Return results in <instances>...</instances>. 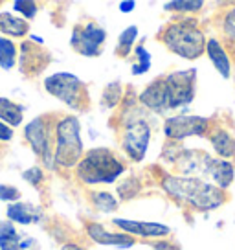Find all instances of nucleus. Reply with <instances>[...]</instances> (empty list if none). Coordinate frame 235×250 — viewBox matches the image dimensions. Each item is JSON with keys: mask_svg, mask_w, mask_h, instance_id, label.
<instances>
[{"mask_svg": "<svg viewBox=\"0 0 235 250\" xmlns=\"http://www.w3.org/2000/svg\"><path fill=\"white\" fill-rule=\"evenodd\" d=\"M20 197V191L8 184H0V201H17Z\"/></svg>", "mask_w": 235, "mask_h": 250, "instance_id": "cd10ccee", "label": "nucleus"}, {"mask_svg": "<svg viewBox=\"0 0 235 250\" xmlns=\"http://www.w3.org/2000/svg\"><path fill=\"white\" fill-rule=\"evenodd\" d=\"M17 61V48L13 41L0 37V66L4 70H11Z\"/></svg>", "mask_w": 235, "mask_h": 250, "instance_id": "412c9836", "label": "nucleus"}, {"mask_svg": "<svg viewBox=\"0 0 235 250\" xmlns=\"http://www.w3.org/2000/svg\"><path fill=\"white\" fill-rule=\"evenodd\" d=\"M11 138H13V129L4 122H0V142H8Z\"/></svg>", "mask_w": 235, "mask_h": 250, "instance_id": "7c9ffc66", "label": "nucleus"}, {"mask_svg": "<svg viewBox=\"0 0 235 250\" xmlns=\"http://www.w3.org/2000/svg\"><path fill=\"white\" fill-rule=\"evenodd\" d=\"M28 30H30V26L24 19L11 15L8 11L0 13V31L2 33L11 35V37H24L28 33Z\"/></svg>", "mask_w": 235, "mask_h": 250, "instance_id": "dca6fc26", "label": "nucleus"}, {"mask_svg": "<svg viewBox=\"0 0 235 250\" xmlns=\"http://www.w3.org/2000/svg\"><path fill=\"white\" fill-rule=\"evenodd\" d=\"M24 179L28 180L30 184H33V186H39L40 180H42V171H40L39 167H32V169H26V171H24Z\"/></svg>", "mask_w": 235, "mask_h": 250, "instance_id": "c85d7f7f", "label": "nucleus"}, {"mask_svg": "<svg viewBox=\"0 0 235 250\" xmlns=\"http://www.w3.org/2000/svg\"><path fill=\"white\" fill-rule=\"evenodd\" d=\"M224 30L230 37H235V9L230 11L226 15V21H224Z\"/></svg>", "mask_w": 235, "mask_h": 250, "instance_id": "c756f323", "label": "nucleus"}, {"mask_svg": "<svg viewBox=\"0 0 235 250\" xmlns=\"http://www.w3.org/2000/svg\"><path fill=\"white\" fill-rule=\"evenodd\" d=\"M208 127V120L200 116H173L165 122L164 131L169 138H188V136H195V134H202Z\"/></svg>", "mask_w": 235, "mask_h": 250, "instance_id": "6e6552de", "label": "nucleus"}, {"mask_svg": "<svg viewBox=\"0 0 235 250\" xmlns=\"http://www.w3.org/2000/svg\"><path fill=\"white\" fill-rule=\"evenodd\" d=\"M112 223L123 230V234H134L141 237H162L167 235L171 230L165 225L158 223H143V221H127V219H112Z\"/></svg>", "mask_w": 235, "mask_h": 250, "instance_id": "9d476101", "label": "nucleus"}, {"mask_svg": "<svg viewBox=\"0 0 235 250\" xmlns=\"http://www.w3.org/2000/svg\"><path fill=\"white\" fill-rule=\"evenodd\" d=\"M86 232L88 235L94 239L98 245H107V247H133L134 245V239L131 235L127 234H112L109 230H105L101 225H96V223H90L88 227H86Z\"/></svg>", "mask_w": 235, "mask_h": 250, "instance_id": "f8f14e48", "label": "nucleus"}, {"mask_svg": "<svg viewBox=\"0 0 235 250\" xmlns=\"http://www.w3.org/2000/svg\"><path fill=\"white\" fill-rule=\"evenodd\" d=\"M212 144L215 151L224 158H232L235 156V140L226 133V131H217L212 136Z\"/></svg>", "mask_w": 235, "mask_h": 250, "instance_id": "aec40b11", "label": "nucleus"}, {"mask_svg": "<svg viewBox=\"0 0 235 250\" xmlns=\"http://www.w3.org/2000/svg\"><path fill=\"white\" fill-rule=\"evenodd\" d=\"M44 88L54 98L61 100L68 107L81 109V102L85 100V85L83 81L68 72H57L44 79Z\"/></svg>", "mask_w": 235, "mask_h": 250, "instance_id": "39448f33", "label": "nucleus"}, {"mask_svg": "<svg viewBox=\"0 0 235 250\" xmlns=\"http://www.w3.org/2000/svg\"><path fill=\"white\" fill-rule=\"evenodd\" d=\"M136 35H138V28L136 26H129L127 30L121 31L119 39H118V46L116 52H119V55H127L131 50H133V42L136 41Z\"/></svg>", "mask_w": 235, "mask_h": 250, "instance_id": "4be33fe9", "label": "nucleus"}, {"mask_svg": "<svg viewBox=\"0 0 235 250\" xmlns=\"http://www.w3.org/2000/svg\"><path fill=\"white\" fill-rule=\"evenodd\" d=\"M13 9H15V11H19V13H22V15L28 17V19H33V17L37 15V4H35V2L17 0L15 4H13Z\"/></svg>", "mask_w": 235, "mask_h": 250, "instance_id": "bb28decb", "label": "nucleus"}, {"mask_svg": "<svg viewBox=\"0 0 235 250\" xmlns=\"http://www.w3.org/2000/svg\"><path fill=\"white\" fill-rule=\"evenodd\" d=\"M195 78L196 72L191 68V70L173 72L171 76H167L164 79L165 92H167V107L169 109H176V107H182V105H188V103L193 102Z\"/></svg>", "mask_w": 235, "mask_h": 250, "instance_id": "423d86ee", "label": "nucleus"}, {"mask_svg": "<svg viewBox=\"0 0 235 250\" xmlns=\"http://www.w3.org/2000/svg\"><path fill=\"white\" fill-rule=\"evenodd\" d=\"M204 175H208V177L217 184V188L224 189V188L230 186L232 180H234V166L230 164V162H226V160H219V158L208 156Z\"/></svg>", "mask_w": 235, "mask_h": 250, "instance_id": "ddd939ff", "label": "nucleus"}, {"mask_svg": "<svg viewBox=\"0 0 235 250\" xmlns=\"http://www.w3.org/2000/svg\"><path fill=\"white\" fill-rule=\"evenodd\" d=\"M164 189L169 195L193 204L198 210H213L224 203V193L220 188L196 177H167L164 180Z\"/></svg>", "mask_w": 235, "mask_h": 250, "instance_id": "f257e3e1", "label": "nucleus"}, {"mask_svg": "<svg viewBox=\"0 0 235 250\" xmlns=\"http://www.w3.org/2000/svg\"><path fill=\"white\" fill-rule=\"evenodd\" d=\"M24 107L11 102L8 98H0V122H4L9 127H15L22 122Z\"/></svg>", "mask_w": 235, "mask_h": 250, "instance_id": "f3484780", "label": "nucleus"}, {"mask_svg": "<svg viewBox=\"0 0 235 250\" xmlns=\"http://www.w3.org/2000/svg\"><path fill=\"white\" fill-rule=\"evenodd\" d=\"M121 96V85L119 83H110L105 90H103V98H101V105H107V107H114Z\"/></svg>", "mask_w": 235, "mask_h": 250, "instance_id": "393cba45", "label": "nucleus"}, {"mask_svg": "<svg viewBox=\"0 0 235 250\" xmlns=\"http://www.w3.org/2000/svg\"><path fill=\"white\" fill-rule=\"evenodd\" d=\"M164 8L167 11H198L202 2H167Z\"/></svg>", "mask_w": 235, "mask_h": 250, "instance_id": "a878e982", "label": "nucleus"}, {"mask_svg": "<svg viewBox=\"0 0 235 250\" xmlns=\"http://www.w3.org/2000/svg\"><path fill=\"white\" fill-rule=\"evenodd\" d=\"M83 156V142H81V125L78 118L66 116L57 125V151H55V162L72 167L78 164Z\"/></svg>", "mask_w": 235, "mask_h": 250, "instance_id": "20e7f679", "label": "nucleus"}, {"mask_svg": "<svg viewBox=\"0 0 235 250\" xmlns=\"http://www.w3.org/2000/svg\"><path fill=\"white\" fill-rule=\"evenodd\" d=\"M123 173V164L109 149H92L79 162L78 175L86 184H101L114 182Z\"/></svg>", "mask_w": 235, "mask_h": 250, "instance_id": "f03ea898", "label": "nucleus"}, {"mask_svg": "<svg viewBox=\"0 0 235 250\" xmlns=\"http://www.w3.org/2000/svg\"><path fill=\"white\" fill-rule=\"evenodd\" d=\"M105 39H107V31L90 22L86 24V26H81V28H74L70 44L81 55L96 57V55H99V52H101Z\"/></svg>", "mask_w": 235, "mask_h": 250, "instance_id": "0eeeda50", "label": "nucleus"}, {"mask_svg": "<svg viewBox=\"0 0 235 250\" xmlns=\"http://www.w3.org/2000/svg\"><path fill=\"white\" fill-rule=\"evenodd\" d=\"M206 50H208V55H210V59H212V62L215 64V68L219 70L220 76H222V78H228V76H230V59H228V55L224 54V50L220 48L219 41L210 39L208 44H206Z\"/></svg>", "mask_w": 235, "mask_h": 250, "instance_id": "a211bd4d", "label": "nucleus"}, {"mask_svg": "<svg viewBox=\"0 0 235 250\" xmlns=\"http://www.w3.org/2000/svg\"><path fill=\"white\" fill-rule=\"evenodd\" d=\"M140 100L145 107L157 110V112H162V110L169 109V107H167V92H165L164 79L153 81V83L141 92Z\"/></svg>", "mask_w": 235, "mask_h": 250, "instance_id": "4468645a", "label": "nucleus"}, {"mask_svg": "<svg viewBox=\"0 0 235 250\" xmlns=\"http://www.w3.org/2000/svg\"><path fill=\"white\" fill-rule=\"evenodd\" d=\"M92 203L96 204L98 210L101 211H114L118 208V201L110 193H107V191H96V193H92Z\"/></svg>", "mask_w": 235, "mask_h": 250, "instance_id": "5701e85b", "label": "nucleus"}, {"mask_svg": "<svg viewBox=\"0 0 235 250\" xmlns=\"http://www.w3.org/2000/svg\"><path fill=\"white\" fill-rule=\"evenodd\" d=\"M165 46L186 59H196L204 52L206 39L204 33L195 26V22L171 24L164 33Z\"/></svg>", "mask_w": 235, "mask_h": 250, "instance_id": "7ed1b4c3", "label": "nucleus"}, {"mask_svg": "<svg viewBox=\"0 0 235 250\" xmlns=\"http://www.w3.org/2000/svg\"><path fill=\"white\" fill-rule=\"evenodd\" d=\"M0 250H20L19 234L9 221L0 223Z\"/></svg>", "mask_w": 235, "mask_h": 250, "instance_id": "6ab92c4d", "label": "nucleus"}, {"mask_svg": "<svg viewBox=\"0 0 235 250\" xmlns=\"http://www.w3.org/2000/svg\"><path fill=\"white\" fill-rule=\"evenodd\" d=\"M136 59L138 62L133 66V74L134 76H140V74H145V72L151 68V55L149 52L143 46H136Z\"/></svg>", "mask_w": 235, "mask_h": 250, "instance_id": "b1692460", "label": "nucleus"}, {"mask_svg": "<svg viewBox=\"0 0 235 250\" xmlns=\"http://www.w3.org/2000/svg\"><path fill=\"white\" fill-rule=\"evenodd\" d=\"M61 250H83L81 247H78V245H64Z\"/></svg>", "mask_w": 235, "mask_h": 250, "instance_id": "473e14b6", "label": "nucleus"}, {"mask_svg": "<svg viewBox=\"0 0 235 250\" xmlns=\"http://www.w3.org/2000/svg\"><path fill=\"white\" fill-rule=\"evenodd\" d=\"M134 8H136V4L131 2V0H129V2H119V11H121V13H131Z\"/></svg>", "mask_w": 235, "mask_h": 250, "instance_id": "2f4dec72", "label": "nucleus"}, {"mask_svg": "<svg viewBox=\"0 0 235 250\" xmlns=\"http://www.w3.org/2000/svg\"><path fill=\"white\" fill-rule=\"evenodd\" d=\"M8 217L9 221H15L20 225H33L42 219V211L30 203H13L8 206Z\"/></svg>", "mask_w": 235, "mask_h": 250, "instance_id": "2eb2a0df", "label": "nucleus"}, {"mask_svg": "<svg viewBox=\"0 0 235 250\" xmlns=\"http://www.w3.org/2000/svg\"><path fill=\"white\" fill-rule=\"evenodd\" d=\"M151 129L145 122H136L127 127L125 136H123V147L127 155L134 160H141L145 156L147 146H149Z\"/></svg>", "mask_w": 235, "mask_h": 250, "instance_id": "1a4fd4ad", "label": "nucleus"}, {"mask_svg": "<svg viewBox=\"0 0 235 250\" xmlns=\"http://www.w3.org/2000/svg\"><path fill=\"white\" fill-rule=\"evenodd\" d=\"M26 140L30 142L32 149L42 158H48L50 153H48V131L46 125H44V120L42 118H35L33 122L26 125Z\"/></svg>", "mask_w": 235, "mask_h": 250, "instance_id": "9b49d317", "label": "nucleus"}]
</instances>
